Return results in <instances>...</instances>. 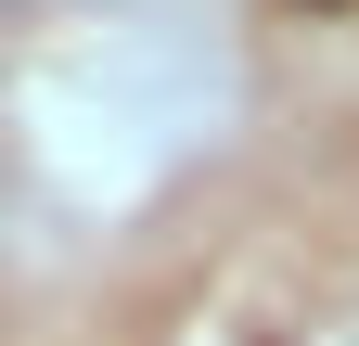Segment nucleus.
I'll return each instance as SVG.
<instances>
[{"label": "nucleus", "mask_w": 359, "mask_h": 346, "mask_svg": "<svg viewBox=\"0 0 359 346\" xmlns=\"http://www.w3.org/2000/svg\"><path fill=\"white\" fill-rule=\"evenodd\" d=\"M308 13H334V0H308Z\"/></svg>", "instance_id": "nucleus-1"}]
</instances>
